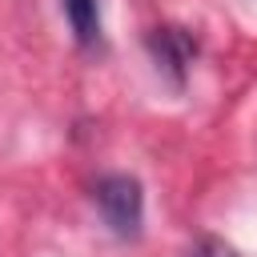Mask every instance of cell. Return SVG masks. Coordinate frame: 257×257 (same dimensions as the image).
<instances>
[{"label": "cell", "instance_id": "obj_1", "mask_svg": "<svg viewBox=\"0 0 257 257\" xmlns=\"http://www.w3.org/2000/svg\"><path fill=\"white\" fill-rule=\"evenodd\" d=\"M92 201L104 217V225L116 233V237H137L141 233V221H145V193H141V181L128 177V173H108L96 181L92 189Z\"/></svg>", "mask_w": 257, "mask_h": 257}, {"label": "cell", "instance_id": "obj_2", "mask_svg": "<svg viewBox=\"0 0 257 257\" xmlns=\"http://www.w3.org/2000/svg\"><path fill=\"white\" fill-rule=\"evenodd\" d=\"M149 48H153V56H157L165 68H173L177 76H181L185 64L193 60V44H189V36L177 32V28H157V32L149 36Z\"/></svg>", "mask_w": 257, "mask_h": 257}, {"label": "cell", "instance_id": "obj_3", "mask_svg": "<svg viewBox=\"0 0 257 257\" xmlns=\"http://www.w3.org/2000/svg\"><path fill=\"white\" fill-rule=\"evenodd\" d=\"M60 8L68 16L76 40L80 44H96V36H100V8H96V0H60Z\"/></svg>", "mask_w": 257, "mask_h": 257}]
</instances>
